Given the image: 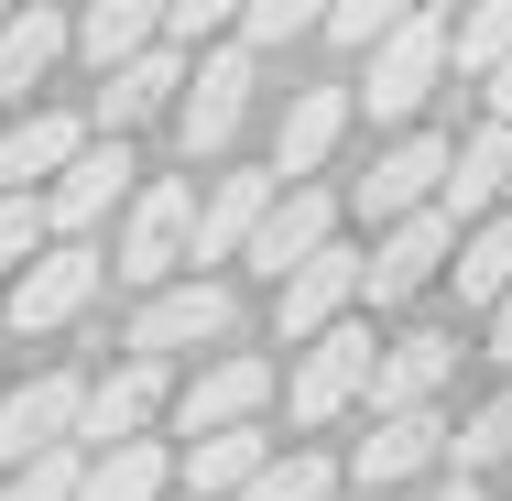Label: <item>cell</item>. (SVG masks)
Returning <instances> with one entry per match:
<instances>
[{"label":"cell","instance_id":"obj_1","mask_svg":"<svg viewBox=\"0 0 512 501\" xmlns=\"http://www.w3.org/2000/svg\"><path fill=\"white\" fill-rule=\"evenodd\" d=\"M197 197H207V175H142V197L120 207V229H109V284H131V295L186 284V251H197Z\"/></svg>","mask_w":512,"mask_h":501},{"label":"cell","instance_id":"obj_2","mask_svg":"<svg viewBox=\"0 0 512 501\" xmlns=\"http://www.w3.org/2000/svg\"><path fill=\"white\" fill-rule=\"evenodd\" d=\"M240 338V295H229V273H186V284H164V295H142L131 305V360H218Z\"/></svg>","mask_w":512,"mask_h":501},{"label":"cell","instance_id":"obj_3","mask_svg":"<svg viewBox=\"0 0 512 501\" xmlns=\"http://www.w3.org/2000/svg\"><path fill=\"white\" fill-rule=\"evenodd\" d=\"M99 295H109V251L99 240H55L22 284H0V327H11V338H66Z\"/></svg>","mask_w":512,"mask_h":501},{"label":"cell","instance_id":"obj_4","mask_svg":"<svg viewBox=\"0 0 512 501\" xmlns=\"http://www.w3.org/2000/svg\"><path fill=\"white\" fill-rule=\"evenodd\" d=\"M436 77H458V66H447V22H436V11H414L404 33H382V44L360 55V77H349V88H360V109H371L382 131H414V109L436 99Z\"/></svg>","mask_w":512,"mask_h":501},{"label":"cell","instance_id":"obj_5","mask_svg":"<svg viewBox=\"0 0 512 501\" xmlns=\"http://www.w3.org/2000/svg\"><path fill=\"white\" fill-rule=\"evenodd\" d=\"M371 371H382V338H371V316H349V327H327L295 349V371H284V414L295 425H338L349 403H371Z\"/></svg>","mask_w":512,"mask_h":501},{"label":"cell","instance_id":"obj_6","mask_svg":"<svg viewBox=\"0 0 512 501\" xmlns=\"http://www.w3.org/2000/svg\"><path fill=\"white\" fill-rule=\"evenodd\" d=\"M251 88H262V55L251 44H207L197 77H186V99H175V142H186V175L218 164L229 142H240V120H251Z\"/></svg>","mask_w":512,"mask_h":501},{"label":"cell","instance_id":"obj_7","mask_svg":"<svg viewBox=\"0 0 512 501\" xmlns=\"http://www.w3.org/2000/svg\"><path fill=\"white\" fill-rule=\"evenodd\" d=\"M447 164H458V142H447V131H393V142L360 164V186H349V218H371V229H393V218H425V207L447 197Z\"/></svg>","mask_w":512,"mask_h":501},{"label":"cell","instance_id":"obj_8","mask_svg":"<svg viewBox=\"0 0 512 501\" xmlns=\"http://www.w3.org/2000/svg\"><path fill=\"white\" fill-rule=\"evenodd\" d=\"M447 262H458V218H447V207L371 229V251H360V316H371V305H414Z\"/></svg>","mask_w":512,"mask_h":501},{"label":"cell","instance_id":"obj_9","mask_svg":"<svg viewBox=\"0 0 512 501\" xmlns=\"http://www.w3.org/2000/svg\"><path fill=\"white\" fill-rule=\"evenodd\" d=\"M284 393V371L262 349H218L175 382V436H229V425H262V403Z\"/></svg>","mask_w":512,"mask_h":501},{"label":"cell","instance_id":"obj_10","mask_svg":"<svg viewBox=\"0 0 512 501\" xmlns=\"http://www.w3.org/2000/svg\"><path fill=\"white\" fill-rule=\"evenodd\" d=\"M142 197V164H131V142H88L55 186H44V218H55V240H99V229H120V207Z\"/></svg>","mask_w":512,"mask_h":501},{"label":"cell","instance_id":"obj_11","mask_svg":"<svg viewBox=\"0 0 512 501\" xmlns=\"http://www.w3.org/2000/svg\"><path fill=\"white\" fill-rule=\"evenodd\" d=\"M88 142H99V120H88V109H55V99L11 109V120H0V197H44Z\"/></svg>","mask_w":512,"mask_h":501},{"label":"cell","instance_id":"obj_12","mask_svg":"<svg viewBox=\"0 0 512 501\" xmlns=\"http://www.w3.org/2000/svg\"><path fill=\"white\" fill-rule=\"evenodd\" d=\"M273 197H284V175H273V164H229V175H207V197H197V251H186V273L251 262V240H262Z\"/></svg>","mask_w":512,"mask_h":501},{"label":"cell","instance_id":"obj_13","mask_svg":"<svg viewBox=\"0 0 512 501\" xmlns=\"http://www.w3.org/2000/svg\"><path fill=\"white\" fill-rule=\"evenodd\" d=\"M77 425H88V371H22L0 393V469H22L44 447H77Z\"/></svg>","mask_w":512,"mask_h":501},{"label":"cell","instance_id":"obj_14","mask_svg":"<svg viewBox=\"0 0 512 501\" xmlns=\"http://www.w3.org/2000/svg\"><path fill=\"white\" fill-rule=\"evenodd\" d=\"M153 414H175V360H109L88 371V425H77V447L99 458V447H131Z\"/></svg>","mask_w":512,"mask_h":501},{"label":"cell","instance_id":"obj_15","mask_svg":"<svg viewBox=\"0 0 512 501\" xmlns=\"http://www.w3.org/2000/svg\"><path fill=\"white\" fill-rule=\"evenodd\" d=\"M186 77H197V55H186V44H153V55H131V66H109L99 88H88V120H99L109 142H131L142 120H164V109L186 99Z\"/></svg>","mask_w":512,"mask_h":501},{"label":"cell","instance_id":"obj_16","mask_svg":"<svg viewBox=\"0 0 512 501\" xmlns=\"http://www.w3.org/2000/svg\"><path fill=\"white\" fill-rule=\"evenodd\" d=\"M338 218H349V197H338V186H284V197H273V218H262V240H251V273H262V284L306 273L316 251H338Z\"/></svg>","mask_w":512,"mask_h":501},{"label":"cell","instance_id":"obj_17","mask_svg":"<svg viewBox=\"0 0 512 501\" xmlns=\"http://www.w3.org/2000/svg\"><path fill=\"white\" fill-rule=\"evenodd\" d=\"M360 316V251L338 240V251H316L306 273H284L273 284V327H284V349H306V338H327V327H349Z\"/></svg>","mask_w":512,"mask_h":501},{"label":"cell","instance_id":"obj_18","mask_svg":"<svg viewBox=\"0 0 512 501\" xmlns=\"http://www.w3.org/2000/svg\"><path fill=\"white\" fill-rule=\"evenodd\" d=\"M349 120H360V88H349V77L295 88V99H284V131H273V175H284V186H316V164L349 142Z\"/></svg>","mask_w":512,"mask_h":501},{"label":"cell","instance_id":"obj_19","mask_svg":"<svg viewBox=\"0 0 512 501\" xmlns=\"http://www.w3.org/2000/svg\"><path fill=\"white\" fill-rule=\"evenodd\" d=\"M447 414H371V436L349 447V491H404L425 469H447Z\"/></svg>","mask_w":512,"mask_h":501},{"label":"cell","instance_id":"obj_20","mask_svg":"<svg viewBox=\"0 0 512 501\" xmlns=\"http://www.w3.org/2000/svg\"><path fill=\"white\" fill-rule=\"evenodd\" d=\"M458 382V327H414L382 338V371H371V414H436Z\"/></svg>","mask_w":512,"mask_h":501},{"label":"cell","instance_id":"obj_21","mask_svg":"<svg viewBox=\"0 0 512 501\" xmlns=\"http://www.w3.org/2000/svg\"><path fill=\"white\" fill-rule=\"evenodd\" d=\"M66 55H77V11H66V0H22V11L0 22V109H33V88H44Z\"/></svg>","mask_w":512,"mask_h":501},{"label":"cell","instance_id":"obj_22","mask_svg":"<svg viewBox=\"0 0 512 501\" xmlns=\"http://www.w3.org/2000/svg\"><path fill=\"white\" fill-rule=\"evenodd\" d=\"M447 218L458 229H480V218H502L512 207V120H480L469 142H458V164H447Z\"/></svg>","mask_w":512,"mask_h":501},{"label":"cell","instance_id":"obj_23","mask_svg":"<svg viewBox=\"0 0 512 501\" xmlns=\"http://www.w3.org/2000/svg\"><path fill=\"white\" fill-rule=\"evenodd\" d=\"M262 469H273V436H262V425H229V436H186L175 491H186V501H240Z\"/></svg>","mask_w":512,"mask_h":501},{"label":"cell","instance_id":"obj_24","mask_svg":"<svg viewBox=\"0 0 512 501\" xmlns=\"http://www.w3.org/2000/svg\"><path fill=\"white\" fill-rule=\"evenodd\" d=\"M164 22H175V0H77V55L109 77V66L153 55V44H164Z\"/></svg>","mask_w":512,"mask_h":501},{"label":"cell","instance_id":"obj_25","mask_svg":"<svg viewBox=\"0 0 512 501\" xmlns=\"http://www.w3.org/2000/svg\"><path fill=\"white\" fill-rule=\"evenodd\" d=\"M77 501H175V447L131 436V447H99L88 458V491Z\"/></svg>","mask_w":512,"mask_h":501},{"label":"cell","instance_id":"obj_26","mask_svg":"<svg viewBox=\"0 0 512 501\" xmlns=\"http://www.w3.org/2000/svg\"><path fill=\"white\" fill-rule=\"evenodd\" d=\"M447 284H458V305H480V316L512 295V207H502V218H480V229H458Z\"/></svg>","mask_w":512,"mask_h":501},{"label":"cell","instance_id":"obj_27","mask_svg":"<svg viewBox=\"0 0 512 501\" xmlns=\"http://www.w3.org/2000/svg\"><path fill=\"white\" fill-rule=\"evenodd\" d=\"M240 501H349V469H338L327 447H284V458H273Z\"/></svg>","mask_w":512,"mask_h":501},{"label":"cell","instance_id":"obj_28","mask_svg":"<svg viewBox=\"0 0 512 501\" xmlns=\"http://www.w3.org/2000/svg\"><path fill=\"white\" fill-rule=\"evenodd\" d=\"M447 66H458V77H491V66H512V0H480V11L447 33Z\"/></svg>","mask_w":512,"mask_h":501},{"label":"cell","instance_id":"obj_29","mask_svg":"<svg viewBox=\"0 0 512 501\" xmlns=\"http://www.w3.org/2000/svg\"><path fill=\"white\" fill-rule=\"evenodd\" d=\"M502 458H512V393H491L458 436H447V469H458V480H480V469H502Z\"/></svg>","mask_w":512,"mask_h":501},{"label":"cell","instance_id":"obj_30","mask_svg":"<svg viewBox=\"0 0 512 501\" xmlns=\"http://www.w3.org/2000/svg\"><path fill=\"white\" fill-rule=\"evenodd\" d=\"M44 251H55V218H44V197H0V284H22Z\"/></svg>","mask_w":512,"mask_h":501},{"label":"cell","instance_id":"obj_31","mask_svg":"<svg viewBox=\"0 0 512 501\" xmlns=\"http://www.w3.org/2000/svg\"><path fill=\"white\" fill-rule=\"evenodd\" d=\"M327 11H338V0H251L240 44H251V55H284L295 33H327Z\"/></svg>","mask_w":512,"mask_h":501},{"label":"cell","instance_id":"obj_32","mask_svg":"<svg viewBox=\"0 0 512 501\" xmlns=\"http://www.w3.org/2000/svg\"><path fill=\"white\" fill-rule=\"evenodd\" d=\"M77 491H88V447H44V458L11 469V491H0V501H77Z\"/></svg>","mask_w":512,"mask_h":501},{"label":"cell","instance_id":"obj_33","mask_svg":"<svg viewBox=\"0 0 512 501\" xmlns=\"http://www.w3.org/2000/svg\"><path fill=\"white\" fill-rule=\"evenodd\" d=\"M414 11H425V0H338V11H327V44H349V55H371L382 33H404Z\"/></svg>","mask_w":512,"mask_h":501},{"label":"cell","instance_id":"obj_34","mask_svg":"<svg viewBox=\"0 0 512 501\" xmlns=\"http://www.w3.org/2000/svg\"><path fill=\"white\" fill-rule=\"evenodd\" d=\"M240 22H251V0H175L164 44H186V55H207V44H240Z\"/></svg>","mask_w":512,"mask_h":501},{"label":"cell","instance_id":"obj_35","mask_svg":"<svg viewBox=\"0 0 512 501\" xmlns=\"http://www.w3.org/2000/svg\"><path fill=\"white\" fill-rule=\"evenodd\" d=\"M480 99H491V120H512V66H491V77H480Z\"/></svg>","mask_w":512,"mask_h":501},{"label":"cell","instance_id":"obj_36","mask_svg":"<svg viewBox=\"0 0 512 501\" xmlns=\"http://www.w3.org/2000/svg\"><path fill=\"white\" fill-rule=\"evenodd\" d=\"M425 501H491V491H480V480H458V469H447V480H436V491H425Z\"/></svg>","mask_w":512,"mask_h":501},{"label":"cell","instance_id":"obj_37","mask_svg":"<svg viewBox=\"0 0 512 501\" xmlns=\"http://www.w3.org/2000/svg\"><path fill=\"white\" fill-rule=\"evenodd\" d=\"M491 360H512V295L491 305Z\"/></svg>","mask_w":512,"mask_h":501},{"label":"cell","instance_id":"obj_38","mask_svg":"<svg viewBox=\"0 0 512 501\" xmlns=\"http://www.w3.org/2000/svg\"><path fill=\"white\" fill-rule=\"evenodd\" d=\"M425 11H436V22H447V33H458V22H469V11H480V0H425Z\"/></svg>","mask_w":512,"mask_h":501},{"label":"cell","instance_id":"obj_39","mask_svg":"<svg viewBox=\"0 0 512 501\" xmlns=\"http://www.w3.org/2000/svg\"><path fill=\"white\" fill-rule=\"evenodd\" d=\"M349 501H393V491H349Z\"/></svg>","mask_w":512,"mask_h":501},{"label":"cell","instance_id":"obj_40","mask_svg":"<svg viewBox=\"0 0 512 501\" xmlns=\"http://www.w3.org/2000/svg\"><path fill=\"white\" fill-rule=\"evenodd\" d=\"M11 11H22V0H0V22H11Z\"/></svg>","mask_w":512,"mask_h":501},{"label":"cell","instance_id":"obj_41","mask_svg":"<svg viewBox=\"0 0 512 501\" xmlns=\"http://www.w3.org/2000/svg\"><path fill=\"white\" fill-rule=\"evenodd\" d=\"M0 349H11V327H0Z\"/></svg>","mask_w":512,"mask_h":501},{"label":"cell","instance_id":"obj_42","mask_svg":"<svg viewBox=\"0 0 512 501\" xmlns=\"http://www.w3.org/2000/svg\"><path fill=\"white\" fill-rule=\"evenodd\" d=\"M66 11H77V0H66Z\"/></svg>","mask_w":512,"mask_h":501},{"label":"cell","instance_id":"obj_43","mask_svg":"<svg viewBox=\"0 0 512 501\" xmlns=\"http://www.w3.org/2000/svg\"><path fill=\"white\" fill-rule=\"evenodd\" d=\"M175 501H186V491H175Z\"/></svg>","mask_w":512,"mask_h":501}]
</instances>
